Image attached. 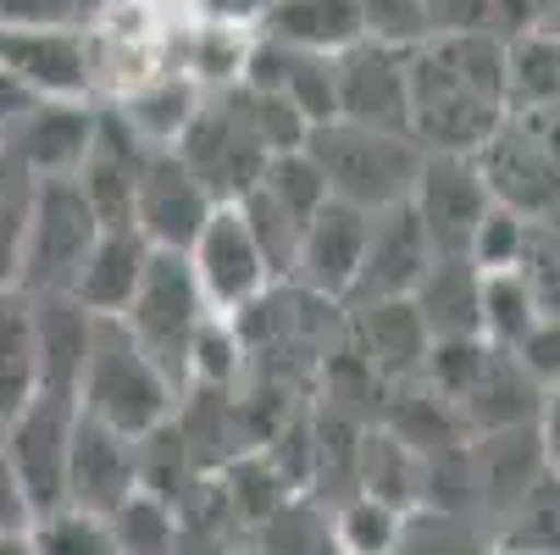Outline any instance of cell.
<instances>
[{
	"label": "cell",
	"instance_id": "7bdbcfd3",
	"mask_svg": "<svg viewBox=\"0 0 560 555\" xmlns=\"http://www.w3.org/2000/svg\"><path fill=\"white\" fill-rule=\"evenodd\" d=\"M34 106H39V95H34L28 84H18L12 72H0V139H7Z\"/></svg>",
	"mask_w": 560,
	"mask_h": 555
},
{
	"label": "cell",
	"instance_id": "9a60e30c",
	"mask_svg": "<svg viewBox=\"0 0 560 555\" xmlns=\"http://www.w3.org/2000/svg\"><path fill=\"white\" fill-rule=\"evenodd\" d=\"M95 123H101V112L90 101H39L7 139H0V150H7L34 184L72 178L84 167L90 144H95Z\"/></svg>",
	"mask_w": 560,
	"mask_h": 555
},
{
	"label": "cell",
	"instance_id": "484cf974",
	"mask_svg": "<svg viewBox=\"0 0 560 555\" xmlns=\"http://www.w3.org/2000/svg\"><path fill=\"white\" fill-rule=\"evenodd\" d=\"M39 394V345H34V300L23 289L0 294V428Z\"/></svg>",
	"mask_w": 560,
	"mask_h": 555
},
{
	"label": "cell",
	"instance_id": "d6986e66",
	"mask_svg": "<svg viewBox=\"0 0 560 555\" xmlns=\"http://www.w3.org/2000/svg\"><path fill=\"white\" fill-rule=\"evenodd\" d=\"M34 300V345H39V394L78 406V372H84L95 316L67 294H28Z\"/></svg>",
	"mask_w": 560,
	"mask_h": 555
},
{
	"label": "cell",
	"instance_id": "74e56055",
	"mask_svg": "<svg viewBox=\"0 0 560 555\" xmlns=\"http://www.w3.org/2000/svg\"><path fill=\"white\" fill-rule=\"evenodd\" d=\"M527 233H533L527 217H516L505 206H489V217L477 222L471 245H466V262L477 273H516L522 256H527Z\"/></svg>",
	"mask_w": 560,
	"mask_h": 555
},
{
	"label": "cell",
	"instance_id": "ffe728a7",
	"mask_svg": "<svg viewBox=\"0 0 560 555\" xmlns=\"http://www.w3.org/2000/svg\"><path fill=\"white\" fill-rule=\"evenodd\" d=\"M538 394H544V389L522 372L516 356L489 350L483 372H477L471 389L455 401V417H460L466 439H477V433H505V428H533V417H538Z\"/></svg>",
	"mask_w": 560,
	"mask_h": 555
},
{
	"label": "cell",
	"instance_id": "30bf717a",
	"mask_svg": "<svg viewBox=\"0 0 560 555\" xmlns=\"http://www.w3.org/2000/svg\"><path fill=\"white\" fill-rule=\"evenodd\" d=\"M334 117L377 134L411 139V78L406 50L361 39L345 56H334Z\"/></svg>",
	"mask_w": 560,
	"mask_h": 555
},
{
	"label": "cell",
	"instance_id": "277c9868",
	"mask_svg": "<svg viewBox=\"0 0 560 555\" xmlns=\"http://www.w3.org/2000/svg\"><path fill=\"white\" fill-rule=\"evenodd\" d=\"M206 316H211V305H206V294H200L195 273H189V256L150 251L144 278H139V289H133V300H128V311L117 316V323L133 334V345L155 367H162V378L173 389H184L189 345L206 328Z\"/></svg>",
	"mask_w": 560,
	"mask_h": 555
},
{
	"label": "cell",
	"instance_id": "7a4b0ae2",
	"mask_svg": "<svg viewBox=\"0 0 560 555\" xmlns=\"http://www.w3.org/2000/svg\"><path fill=\"white\" fill-rule=\"evenodd\" d=\"M78 412L139 444L144 433L178 417V389L133 345V334L117 316H95V339L84 372H78Z\"/></svg>",
	"mask_w": 560,
	"mask_h": 555
},
{
	"label": "cell",
	"instance_id": "6da1fadb",
	"mask_svg": "<svg viewBox=\"0 0 560 555\" xmlns=\"http://www.w3.org/2000/svg\"><path fill=\"white\" fill-rule=\"evenodd\" d=\"M406 78L422 155H477L511 123L505 45L494 34H433L406 50Z\"/></svg>",
	"mask_w": 560,
	"mask_h": 555
},
{
	"label": "cell",
	"instance_id": "5bb4252c",
	"mask_svg": "<svg viewBox=\"0 0 560 555\" xmlns=\"http://www.w3.org/2000/svg\"><path fill=\"white\" fill-rule=\"evenodd\" d=\"M433 245L417 222L411 206H388L366 217V251H361V273L350 289V305H372V300H411V289L428 278L433 267Z\"/></svg>",
	"mask_w": 560,
	"mask_h": 555
},
{
	"label": "cell",
	"instance_id": "b9f144b4",
	"mask_svg": "<svg viewBox=\"0 0 560 555\" xmlns=\"http://www.w3.org/2000/svg\"><path fill=\"white\" fill-rule=\"evenodd\" d=\"M533 433H538V444H544V461H549V466H560V383H549V389L538 394Z\"/></svg>",
	"mask_w": 560,
	"mask_h": 555
},
{
	"label": "cell",
	"instance_id": "4dcf8cb0",
	"mask_svg": "<svg viewBox=\"0 0 560 555\" xmlns=\"http://www.w3.org/2000/svg\"><path fill=\"white\" fill-rule=\"evenodd\" d=\"M106 533L117 544V555H184V528H178V506L155 500V495H128L112 517Z\"/></svg>",
	"mask_w": 560,
	"mask_h": 555
},
{
	"label": "cell",
	"instance_id": "e575fe53",
	"mask_svg": "<svg viewBox=\"0 0 560 555\" xmlns=\"http://www.w3.org/2000/svg\"><path fill=\"white\" fill-rule=\"evenodd\" d=\"M245 372V345H238L228 316H206V328L195 334L189 345V367H184V383H200L211 394L233 389V378Z\"/></svg>",
	"mask_w": 560,
	"mask_h": 555
},
{
	"label": "cell",
	"instance_id": "e0dca14e",
	"mask_svg": "<svg viewBox=\"0 0 560 555\" xmlns=\"http://www.w3.org/2000/svg\"><path fill=\"white\" fill-rule=\"evenodd\" d=\"M361 251H366V211L328 200L323 211L311 217V228L300 233V251H294V284L311 300H350L355 273H361Z\"/></svg>",
	"mask_w": 560,
	"mask_h": 555
},
{
	"label": "cell",
	"instance_id": "60d3db41",
	"mask_svg": "<svg viewBox=\"0 0 560 555\" xmlns=\"http://www.w3.org/2000/svg\"><path fill=\"white\" fill-rule=\"evenodd\" d=\"M516 361L538 389L560 383V316H538V328L516 345Z\"/></svg>",
	"mask_w": 560,
	"mask_h": 555
},
{
	"label": "cell",
	"instance_id": "d590c367",
	"mask_svg": "<svg viewBox=\"0 0 560 555\" xmlns=\"http://www.w3.org/2000/svg\"><path fill=\"white\" fill-rule=\"evenodd\" d=\"M34 178L0 150V294L18 289V256H23V228H28Z\"/></svg>",
	"mask_w": 560,
	"mask_h": 555
},
{
	"label": "cell",
	"instance_id": "83f0119b",
	"mask_svg": "<svg viewBox=\"0 0 560 555\" xmlns=\"http://www.w3.org/2000/svg\"><path fill=\"white\" fill-rule=\"evenodd\" d=\"M200 101H206V95L189 84V78H162V84L133 90V95L117 106V117L128 123V134H133L144 150H173L178 134L195 123Z\"/></svg>",
	"mask_w": 560,
	"mask_h": 555
},
{
	"label": "cell",
	"instance_id": "836d02e7",
	"mask_svg": "<svg viewBox=\"0 0 560 555\" xmlns=\"http://www.w3.org/2000/svg\"><path fill=\"white\" fill-rule=\"evenodd\" d=\"M505 544L533 550V555H560V472H555V466L516 500Z\"/></svg>",
	"mask_w": 560,
	"mask_h": 555
},
{
	"label": "cell",
	"instance_id": "7dc6e473",
	"mask_svg": "<svg viewBox=\"0 0 560 555\" xmlns=\"http://www.w3.org/2000/svg\"><path fill=\"white\" fill-rule=\"evenodd\" d=\"M555 472H560V466H555Z\"/></svg>",
	"mask_w": 560,
	"mask_h": 555
},
{
	"label": "cell",
	"instance_id": "44dd1931",
	"mask_svg": "<svg viewBox=\"0 0 560 555\" xmlns=\"http://www.w3.org/2000/svg\"><path fill=\"white\" fill-rule=\"evenodd\" d=\"M261 39L311 50V56H345L366 39L361 0H267L261 7Z\"/></svg>",
	"mask_w": 560,
	"mask_h": 555
},
{
	"label": "cell",
	"instance_id": "cb8c5ba5",
	"mask_svg": "<svg viewBox=\"0 0 560 555\" xmlns=\"http://www.w3.org/2000/svg\"><path fill=\"white\" fill-rule=\"evenodd\" d=\"M144 262H150V245L133 228H101V240L84 256V267H78L67 300H78L90 316H122L144 278Z\"/></svg>",
	"mask_w": 560,
	"mask_h": 555
},
{
	"label": "cell",
	"instance_id": "1f68e13d",
	"mask_svg": "<svg viewBox=\"0 0 560 555\" xmlns=\"http://www.w3.org/2000/svg\"><path fill=\"white\" fill-rule=\"evenodd\" d=\"M222 500L245 522H272L289 506V478L278 472L272 455H238L228 466V478H222Z\"/></svg>",
	"mask_w": 560,
	"mask_h": 555
},
{
	"label": "cell",
	"instance_id": "f1b7e54d",
	"mask_svg": "<svg viewBox=\"0 0 560 555\" xmlns=\"http://www.w3.org/2000/svg\"><path fill=\"white\" fill-rule=\"evenodd\" d=\"M483 278V289H477V339H483L489 350H505L516 356V345L538 328V300L527 289L522 273H477Z\"/></svg>",
	"mask_w": 560,
	"mask_h": 555
},
{
	"label": "cell",
	"instance_id": "4316f807",
	"mask_svg": "<svg viewBox=\"0 0 560 555\" xmlns=\"http://www.w3.org/2000/svg\"><path fill=\"white\" fill-rule=\"evenodd\" d=\"M355 489L366 500L394 506L399 517L417 511V500H422V455L411 444H399L388 428L383 433H366L355 444Z\"/></svg>",
	"mask_w": 560,
	"mask_h": 555
},
{
	"label": "cell",
	"instance_id": "52a82bcc",
	"mask_svg": "<svg viewBox=\"0 0 560 555\" xmlns=\"http://www.w3.org/2000/svg\"><path fill=\"white\" fill-rule=\"evenodd\" d=\"M72 401H56V394H34V401L0 428V455H7L12 478L23 489L28 522L50 517L67 506V450H72Z\"/></svg>",
	"mask_w": 560,
	"mask_h": 555
},
{
	"label": "cell",
	"instance_id": "4fadbf2b",
	"mask_svg": "<svg viewBox=\"0 0 560 555\" xmlns=\"http://www.w3.org/2000/svg\"><path fill=\"white\" fill-rule=\"evenodd\" d=\"M0 72H12L39 101H84L95 56L84 34L61 23H0Z\"/></svg>",
	"mask_w": 560,
	"mask_h": 555
},
{
	"label": "cell",
	"instance_id": "f546056e",
	"mask_svg": "<svg viewBox=\"0 0 560 555\" xmlns=\"http://www.w3.org/2000/svg\"><path fill=\"white\" fill-rule=\"evenodd\" d=\"M505 84H511V117L560 106V34H527L505 45Z\"/></svg>",
	"mask_w": 560,
	"mask_h": 555
},
{
	"label": "cell",
	"instance_id": "8fae6325",
	"mask_svg": "<svg viewBox=\"0 0 560 555\" xmlns=\"http://www.w3.org/2000/svg\"><path fill=\"white\" fill-rule=\"evenodd\" d=\"M189 256V273L211 305V316H238L245 305H256L267 289H272V273H267V256L256 251L245 217L238 206H217L200 228V240L184 251Z\"/></svg>",
	"mask_w": 560,
	"mask_h": 555
},
{
	"label": "cell",
	"instance_id": "8d00e7d4",
	"mask_svg": "<svg viewBox=\"0 0 560 555\" xmlns=\"http://www.w3.org/2000/svg\"><path fill=\"white\" fill-rule=\"evenodd\" d=\"M34 533V550L39 555H117L112 533H106V517H90V511H50V517H34L28 522Z\"/></svg>",
	"mask_w": 560,
	"mask_h": 555
},
{
	"label": "cell",
	"instance_id": "7402d4cb",
	"mask_svg": "<svg viewBox=\"0 0 560 555\" xmlns=\"http://www.w3.org/2000/svg\"><path fill=\"white\" fill-rule=\"evenodd\" d=\"M355 356L377 372V383H399V378H411L422 372L428 361V328H422V316L411 311V300H372V305H355Z\"/></svg>",
	"mask_w": 560,
	"mask_h": 555
},
{
	"label": "cell",
	"instance_id": "bcb514c9",
	"mask_svg": "<svg viewBox=\"0 0 560 555\" xmlns=\"http://www.w3.org/2000/svg\"><path fill=\"white\" fill-rule=\"evenodd\" d=\"M494 555H533V550H516V544H500Z\"/></svg>",
	"mask_w": 560,
	"mask_h": 555
},
{
	"label": "cell",
	"instance_id": "f6af8a7d",
	"mask_svg": "<svg viewBox=\"0 0 560 555\" xmlns=\"http://www.w3.org/2000/svg\"><path fill=\"white\" fill-rule=\"evenodd\" d=\"M0 555H39V550H34V533H28V528L0 533Z\"/></svg>",
	"mask_w": 560,
	"mask_h": 555
},
{
	"label": "cell",
	"instance_id": "d4e9b609",
	"mask_svg": "<svg viewBox=\"0 0 560 555\" xmlns=\"http://www.w3.org/2000/svg\"><path fill=\"white\" fill-rule=\"evenodd\" d=\"M477 278L471 262H433L428 278L411 289V311L422 316L428 339H477Z\"/></svg>",
	"mask_w": 560,
	"mask_h": 555
},
{
	"label": "cell",
	"instance_id": "9c48e42d",
	"mask_svg": "<svg viewBox=\"0 0 560 555\" xmlns=\"http://www.w3.org/2000/svg\"><path fill=\"white\" fill-rule=\"evenodd\" d=\"M406 206L417 211L439 262H466V245H471L477 222L489 217L494 195L483 184L477 155H422V173Z\"/></svg>",
	"mask_w": 560,
	"mask_h": 555
},
{
	"label": "cell",
	"instance_id": "2e32d148",
	"mask_svg": "<svg viewBox=\"0 0 560 555\" xmlns=\"http://www.w3.org/2000/svg\"><path fill=\"white\" fill-rule=\"evenodd\" d=\"M128 495H139L133 439H122L106 423L78 412L72 417V450H67V506L90 511V517H112Z\"/></svg>",
	"mask_w": 560,
	"mask_h": 555
},
{
	"label": "cell",
	"instance_id": "603a6c76",
	"mask_svg": "<svg viewBox=\"0 0 560 555\" xmlns=\"http://www.w3.org/2000/svg\"><path fill=\"white\" fill-rule=\"evenodd\" d=\"M466 466H471V489L483 495L494 511H516V500L549 472L544 444L533 428H505V433H477L466 444Z\"/></svg>",
	"mask_w": 560,
	"mask_h": 555
},
{
	"label": "cell",
	"instance_id": "ba28073f",
	"mask_svg": "<svg viewBox=\"0 0 560 555\" xmlns=\"http://www.w3.org/2000/svg\"><path fill=\"white\" fill-rule=\"evenodd\" d=\"M477 167H483L494 206H505L527 222L560 211V150L538 128V117H511L483 150H477Z\"/></svg>",
	"mask_w": 560,
	"mask_h": 555
},
{
	"label": "cell",
	"instance_id": "7c38bea8",
	"mask_svg": "<svg viewBox=\"0 0 560 555\" xmlns=\"http://www.w3.org/2000/svg\"><path fill=\"white\" fill-rule=\"evenodd\" d=\"M217 211V200L195 184V173L178 162L173 150H150L144 167L133 178V233L150 251H189L200 240L206 217Z\"/></svg>",
	"mask_w": 560,
	"mask_h": 555
},
{
	"label": "cell",
	"instance_id": "ee69618b",
	"mask_svg": "<svg viewBox=\"0 0 560 555\" xmlns=\"http://www.w3.org/2000/svg\"><path fill=\"white\" fill-rule=\"evenodd\" d=\"M12 528H28V506H23V489L12 478L7 455H0V533H12Z\"/></svg>",
	"mask_w": 560,
	"mask_h": 555
},
{
	"label": "cell",
	"instance_id": "ab89813d",
	"mask_svg": "<svg viewBox=\"0 0 560 555\" xmlns=\"http://www.w3.org/2000/svg\"><path fill=\"white\" fill-rule=\"evenodd\" d=\"M394 555H483L455 511H406Z\"/></svg>",
	"mask_w": 560,
	"mask_h": 555
},
{
	"label": "cell",
	"instance_id": "d6a6232c",
	"mask_svg": "<svg viewBox=\"0 0 560 555\" xmlns=\"http://www.w3.org/2000/svg\"><path fill=\"white\" fill-rule=\"evenodd\" d=\"M399 517L394 506H383V500H366V495H350L345 506H339V517H334V550L339 555H394V544H399Z\"/></svg>",
	"mask_w": 560,
	"mask_h": 555
},
{
	"label": "cell",
	"instance_id": "3957f363",
	"mask_svg": "<svg viewBox=\"0 0 560 555\" xmlns=\"http://www.w3.org/2000/svg\"><path fill=\"white\" fill-rule=\"evenodd\" d=\"M316 178H323L328 200L355 206V211H388V206H406L422 173V150L417 139H399V134H377V128H355V123H316L305 128V144Z\"/></svg>",
	"mask_w": 560,
	"mask_h": 555
},
{
	"label": "cell",
	"instance_id": "ac0fdd59",
	"mask_svg": "<svg viewBox=\"0 0 560 555\" xmlns=\"http://www.w3.org/2000/svg\"><path fill=\"white\" fill-rule=\"evenodd\" d=\"M238 84L289 101L305 117V128L334 123V56H311V50H289V45L256 39Z\"/></svg>",
	"mask_w": 560,
	"mask_h": 555
},
{
	"label": "cell",
	"instance_id": "8992f818",
	"mask_svg": "<svg viewBox=\"0 0 560 555\" xmlns=\"http://www.w3.org/2000/svg\"><path fill=\"white\" fill-rule=\"evenodd\" d=\"M173 155L195 173V184H200L217 206H233L238 195H250L256 178H261L267 162H272L267 144H261L256 128H250V117L238 112L233 90H222L217 101H200V112H195V123L178 134Z\"/></svg>",
	"mask_w": 560,
	"mask_h": 555
},
{
	"label": "cell",
	"instance_id": "5b68a950",
	"mask_svg": "<svg viewBox=\"0 0 560 555\" xmlns=\"http://www.w3.org/2000/svg\"><path fill=\"white\" fill-rule=\"evenodd\" d=\"M101 240V217L90 211L84 189L72 178L34 184L28 228H23V256H18V289L23 294H67L84 256Z\"/></svg>",
	"mask_w": 560,
	"mask_h": 555
},
{
	"label": "cell",
	"instance_id": "f35d334b",
	"mask_svg": "<svg viewBox=\"0 0 560 555\" xmlns=\"http://www.w3.org/2000/svg\"><path fill=\"white\" fill-rule=\"evenodd\" d=\"M361 23L377 45L417 50L433 39V0H361Z\"/></svg>",
	"mask_w": 560,
	"mask_h": 555
}]
</instances>
